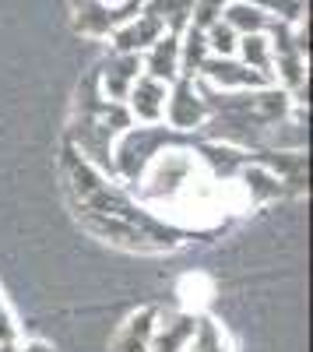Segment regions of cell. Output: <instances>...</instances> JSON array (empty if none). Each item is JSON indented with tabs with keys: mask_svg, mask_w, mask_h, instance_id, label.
<instances>
[{
	"mask_svg": "<svg viewBox=\"0 0 313 352\" xmlns=\"http://www.w3.org/2000/svg\"><path fill=\"white\" fill-rule=\"evenodd\" d=\"M197 78H205L215 88H271L275 85L264 74L240 64L236 56H208V60L201 64V71H197Z\"/></svg>",
	"mask_w": 313,
	"mask_h": 352,
	"instance_id": "obj_3",
	"label": "cell"
},
{
	"mask_svg": "<svg viewBox=\"0 0 313 352\" xmlns=\"http://www.w3.org/2000/svg\"><path fill=\"white\" fill-rule=\"evenodd\" d=\"M162 36H165V25L148 11H137L127 25H120L117 32H113V46H117V53H145Z\"/></svg>",
	"mask_w": 313,
	"mask_h": 352,
	"instance_id": "obj_5",
	"label": "cell"
},
{
	"mask_svg": "<svg viewBox=\"0 0 313 352\" xmlns=\"http://www.w3.org/2000/svg\"><path fill=\"white\" fill-rule=\"evenodd\" d=\"M236 53H240V64H246L250 71H257V74H264L268 81H275L271 43H268V36H264V32H257V36H240Z\"/></svg>",
	"mask_w": 313,
	"mask_h": 352,
	"instance_id": "obj_11",
	"label": "cell"
},
{
	"mask_svg": "<svg viewBox=\"0 0 313 352\" xmlns=\"http://www.w3.org/2000/svg\"><path fill=\"white\" fill-rule=\"evenodd\" d=\"M176 296H180V307L183 314H194V317H201V310L211 303L215 296V282L205 275V272H190L176 282Z\"/></svg>",
	"mask_w": 313,
	"mask_h": 352,
	"instance_id": "obj_9",
	"label": "cell"
},
{
	"mask_svg": "<svg viewBox=\"0 0 313 352\" xmlns=\"http://www.w3.org/2000/svg\"><path fill=\"white\" fill-rule=\"evenodd\" d=\"M145 74L141 71V53H117L106 64H99V92L109 102H127L134 81Z\"/></svg>",
	"mask_w": 313,
	"mask_h": 352,
	"instance_id": "obj_2",
	"label": "cell"
},
{
	"mask_svg": "<svg viewBox=\"0 0 313 352\" xmlns=\"http://www.w3.org/2000/svg\"><path fill=\"white\" fill-rule=\"evenodd\" d=\"M205 39H208V50H211V56H236V43H240V36L233 32L229 25H225L222 18L205 32Z\"/></svg>",
	"mask_w": 313,
	"mask_h": 352,
	"instance_id": "obj_15",
	"label": "cell"
},
{
	"mask_svg": "<svg viewBox=\"0 0 313 352\" xmlns=\"http://www.w3.org/2000/svg\"><path fill=\"white\" fill-rule=\"evenodd\" d=\"M141 11H148L155 14L162 25H165V32H173L180 36L183 28L190 25V11H194V0H145V8Z\"/></svg>",
	"mask_w": 313,
	"mask_h": 352,
	"instance_id": "obj_13",
	"label": "cell"
},
{
	"mask_svg": "<svg viewBox=\"0 0 313 352\" xmlns=\"http://www.w3.org/2000/svg\"><path fill=\"white\" fill-rule=\"evenodd\" d=\"M141 71L162 85H173L180 78V36L165 32L159 43H152L141 56Z\"/></svg>",
	"mask_w": 313,
	"mask_h": 352,
	"instance_id": "obj_6",
	"label": "cell"
},
{
	"mask_svg": "<svg viewBox=\"0 0 313 352\" xmlns=\"http://www.w3.org/2000/svg\"><path fill=\"white\" fill-rule=\"evenodd\" d=\"M165 96H169V85L148 78V74H141L130 88V96H127V109L134 120L141 124H162V113H165Z\"/></svg>",
	"mask_w": 313,
	"mask_h": 352,
	"instance_id": "obj_4",
	"label": "cell"
},
{
	"mask_svg": "<svg viewBox=\"0 0 313 352\" xmlns=\"http://www.w3.org/2000/svg\"><path fill=\"white\" fill-rule=\"evenodd\" d=\"M218 4H222V8H225V4H233V0H218Z\"/></svg>",
	"mask_w": 313,
	"mask_h": 352,
	"instance_id": "obj_18",
	"label": "cell"
},
{
	"mask_svg": "<svg viewBox=\"0 0 313 352\" xmlns=\"http://www.w3.org/2000/svg\"><path fill=\"white\" fill-rule=\"evenodd\" d=\"M11 342H21V335H18V324H14V317L8 314L4 300H0V345H11Z\"/></svg>",
	"mask_w": 313,
	"mask_h": 352,
	"instance_id": "obj_16",
	"label": "cell"
},
{
	"mask_svg": "<svg viewBox=\"0 0 313 352\" xmlns=\"http://www.w3.org/2000/svg\"><path fill=\"white\" fill-rule=\"evenodd\" d=\"M194 328H197V317L194 314H173L169 320L155 324V335H152L148 352H183L187 342L194 338Z\"/></svg>",
	"mask_w": 313,
	"mask_h": 352,
	"instance_id": "obj_7",
	"label": "cell"
},
{
	"mask_svg": "<svg viewBox=\"0 0 313 352\" xmlns=\"http://www.w3.org/2000/svg\"><path fill=\"white\" fill-rule=\"evenodd\" d=\"M14 352H53V349H49L46 342H18Z\"/></svg>",
	"mask_w": 313,
	"mask_h": 352,
	"instance_id": "obj_17",
	"label": "cell"
},
{
	"mask_svg": "<svg viewBox=\"0 0 313 352\" xmlns=\"http://www.w3.org/2000/svg\"><path fill=\"white\" fill-rule=\"evenodd\" d=\"M155 317H159V310H141V314H134L127 324H124V331L117 335V345H113V352H148L152 335H155Z\"/></svg>",
	"mask_w": 313,
	"mask_h": 352,
	"instance_id": "obj_8",
	"label": "cell"
},
{
	"mask_svg": "<svg viewBox=\"0 0 313 352\" xmlns=\"http://www.w3.org/2000/svg\"><path fill=\"white\" fill-rule=\"evenodd\" d=\"M246 4L261 8L271 21H281V25H296L306 18V0H246Z\"/></svg>",
	"mask_w": 313,
	"mask_h": 352,
	"instance_id": "obj_14",
	"label": "cell"
},
{
	"mask_svg": "<svg viewBox=\"0 0 313 352\" xmlns=\"http://www.w3.org/2000/svg\"><path fill=\"white\" fill-rule=\"evenodd\" d=\"M222 21L229 25L236 36H257V32H268V25H271V18L261 8L246 4V0H233V4H225Z\"/></svg>",
	"mask_w": 313,
	"mask_h": 352,
	"instance_id": "obj_10",
	"label": "cell"
},
{
	"mask_svg": "<svg viewBox=\"0 0 313 352\" xmlns=\"http://www.w3.org/2000/svg\"><path fill=\"white\" fill-rule=\"evenodd\" d=\"M208 120V109L201 102V96H197L194 88V78H176L173 85H169V96H165V113H162V124L173 127L180 134H190L197 131Z\"/></svg>",
	"mask_w": 313,
	"mask_h": 352,
	"instance_id": "obj_1",
	"label": "cell"
},
{
	"mask_svg": "<svg viewBox=\"0 0 313 352\" xmlns=\"http://www.w3.org/2000/svg\"><path fill=\"white\" fill-rule=\"evenodd\" d=\"M208 56H211V50H208L205 32L194 28V25H187L183 36H180V74L183 78H197V71H201V64L208 60Z\"/></svg>",
	"mask_w": 313,
	"mask_h": 352,
	"instance_id": "obj_12",
	"label": "cell"
}]
</instances>
